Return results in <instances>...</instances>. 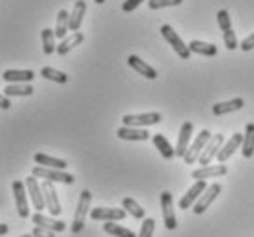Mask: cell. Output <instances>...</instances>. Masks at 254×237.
I'll return each instance as SVG.
<instances>
[{"label":"cell","instance_id":"obj_9","mask_svg":"<svg viewBox=\"0 0 254 237\" xmlns=\"http://www.w3.org/2000/svg\"><path fill=\"white\" fill-rule=\"evenodd\" d=\"M41 186H42V191H44V201H46L48 212H50V214H52L53 217L61 215L63 208H61V201H59L57 190H55L53 183H50V181H42Z\"/></svg>","mask_w":254,"mask_h":237},{"label":"cell","instance_id":"obj_1","mask_svg":"<svg viewBox=\"0 0 254 237\" xmlns=\"http://www.w3.org/2000/svg\"><path fill=\"white\" fill-rule=\"evenodd\" d=\"M31 175H33V177H39V179L50 181V183H63V185H73V183H75V177L71 174H66L64 170L44 168V166H39V164L33 166Z\"/></svg>","mask_w":254,"mask_h":237},{"label":"cell","instance_id":"obj_6","mask_svg":"<svg viewBox=\"0 0 254 237\" xmlns=\"http://www.w3.org/2000/svg\"><path fill=\"white\" fill-rule=\"evenodd\" d=\"M221 193V185L220 183H214V185L207 186V190L203 191L201 195H199V199L196 201V204H194V214L196 215H201L207 212V208L212 204L214 201H216V197Z\"/></svg>","mask_w":254,"mask_h":237},{"label":"cell","instance_id":"obj_41","mask_svg":"<svg viewBox=\"0 0 254 237\" xmlns=\"http://www.w3.org/2000/svg\"><path fill=\"white\" fill-rule=\"evenodd\" d=\"M9 108H11V100L0 93V110H9Z\"/></svg>","mask_w":254,"mask_h":237},{"label":"cell","instance_id":"obj_8","mask_svg":"<svg viewBox=\"0 0 254 237\" xmlns=\"http://www.w3.org/2000/svg\"><path fill=\"white\" fill-rule=\"evenodd\" d=\"M13 197H15V208H17V214L26 219L29 217V204H28V195H26V185L22 181H13Z\"/></svg>","mask_w":254,"mask_h":237},{"label":"cell","instance_id":"obj_37","mask_svg":"<svg viewBox=\"0 0 254 237\" xmlns=\"http://www.w3.org/2000/svg\"><path fill=\"white\" fill-rule=\"evenodd\" d=\"M223 42H225L227 49H231V51L238 49V37H236V33H234L232 29H229V31H225V33H223Z\"/></svg>","mask_w":254,"mask_h":237},{"label":"cell","instance_id":"obj_36","mask_svg":"<svg viewBox=\"0 0 254 237\" xmlns=\"http://www.w3.org/2000/svg\"><path fill=\"white\" fill-rule=\"evenodd\" d=\"M183 0H148V7L150 9H161V7H172L179 6Z\"/></svg>","mask_w":254,"mask_h":237},{"label":"cell","instance_id":"obj_43","mask_svg":"<svg viewBox=\"0 0 254 237\" xmlns=\"http://www.w3.org/2000/svg\"><path fill=\"white\" fill-rule=\"evenodd\" d=\"M93 2H95V4H104L106 0H93Z\"/></svg>","mask_w":254,"mask_h":237},{"label":"cell","instance_id":"obj_3","mask_svg":"<svg viewBox=\"0 0 254 237\" xmlns=\"http://www.w3.org/2000/svg\"><path fill=\"white\" fill-rule=\"evenodd\" d=\"M161 35H163V39L170 44V47H172L174 51L178 53L179 58H183V60H189V58H190V49H189V44H185V42L181 41V37L174 31L172 26L163 24V26H161Z\"/></svg>","mask_w":254,"mask_h":237},{"label":"cell","instance_id":"obj_29","mask_svg":"<svg viewBox=\"0 0 254 237\" xmlns=\"http://www.w3.org/2000/svg\"><path fill=\"white\" fill-rule=\"evenodd\" d=\"M33 86L31 84H9V86L4 88V95L7 98L11 97H29L33 93Z\"/></svg>","mask_w":254,"mask_h":237},{"label":"cell","instance_id":"obj_39","mask_svg":"<svg viewBox=\"0 0 254 237\" xmlns=\"http://www.w3.org/2000/svg\"><path fill=\"white\" fill-rule=\"evenodd\" d=\"M31 236L33 237H55V232L46 230V228H42V226H35L33 232H31Z\"/></svg>","mask_w":254,"mask_h":237},{"label":"cell","instance_id":"obj_40","mask_svg":"<svg viewBox=\"0 0 254 237\" xmlns=\"http://www.w3.org/2000/svg\"><path fill=\"white\" fill-rule=\"evenodd\" d=\"M240 47H242L243 51H253L254 49V33L253 35L245 37V39L242 41V44H240Z\"/></svg>","mask_w":254,"mask_h":237},{"label":"cell","instance_id":"obj_14","mask_svg":"<svg viewBox=\"0 0 254 237\" xmlns=\"http://www.w3.org/2000/svg\"><path fill=\"white\" fill-rule=\"evenodd\" d=\"M192 133H194V124L190 121H185L181 124V130H179V137H178V144H176V155L178 157H185L189 146H190Z\"/></svg>","mask_w":254,"mask_h":237},{"label":"cell","instance_id":"obj_34","mask_svg":"<svg viewBox=\"0 0 254 237\" xmlns=\"http://www.w3.org/2000/svg\"><path fill=\"white\" fill-rule=\"evenodd\" d=\"M216 18H218V26H220V29L225 33V31H229V29H232V20H231V15H229V11L227 9H220L218 11V15H216Z\"/></svg>","mask_w":254,"mask_h":237},{"label":"cell","instance_id":"obj_10","mask_svg":"<svg viewBox=\"0 0 254 237\" xmlns=\"http://www.w3.org/2000/svg\"><path fill=\"white\" fill-rule=\"evenodd\" d=\"M161 210H163V221L168 230H176L178 228V219H176V212H174V199L170 191H163L161 193Z\"/></svg>","mask_w":254,"mask_h":237},{"label":"cell","instance_id":"obj_16","mask_svg":"<svg viewBox=\"0 0 254 237\" xmlns=\"http://www.w3.org/2000/svg\"><path fill=\"white\" fill-rule=\"evenodd\" d=\"M227 174L225 164H216V166H201L192 172V179L205 181V179H218Z\"/></svg>","mask_w":254,"mask_h":237},{"label":"cell","instance_id":"obj_30","mask_svg":"<svg viewBox=\"0 0 254 237\" xmlns=\"http://www.w3.org/2000/svg\"><path fill=\"white\" fill-rule=\"evenodd\" d=\"M41 39H42V51L44 55H52L53 51H57V44H55V31L50 28H44L41 31Z\"/></svg>","mask_w":254,"mask_h":237},{"label":"cell","instance_id":"obj_25","mask_svg":"<svg viewBox=\"0 0 254 237\" xmlns=\"http://www.w3.org/2000/svg\"><path fill=\"white\" fill-rule=\"evenodd\" d=\"M242 153L245 159H251L254 155V122H247L245 133H243Z\"/></svg>","mask_w":254,"mask_h":237},{"label":"cell","instance_id":"obj_24","mask_svg":"<svg viewBox=\"0 0 254 237\" xmlns=\"http://www.w3.org/2000/svg\"><path fill=\"white\" fill-rule=\"evenodd\" d=\"M82 42H84V35L79 33V31H75V33H71V35H68L66 39H63V41L59 42L57 53L59 55H66V53H69L73 47H77L79 44H82Z\"/></svg>","mask_w":254,"mask_h":237},{"label":"cell","instance_id":"obj_35","mask_svg":"<svg viewBox=\"0 0 254 237\" xmlns=\"http://www.w3.org/2000/svg\"><path fill=\"white\" fill-rule=\"evenodd\" d=\"M154 228H156V221L152 219V217H146V219H143L141 232H139L137 237H152L154 236Z\"/></svg>","mask_w":254,"mask_h":237},{"label":"cell","instance_id":"obj_7","mask_svg":"<svg viewBox=\"0 0 254 237\" xmlns=\"http://www.w3.org/2000/svg\"><path fill=\"white\" fill-rule=\"evenodd\" d=\"M24 185H26V188H28V193H29V199H31V204H33V208L37 210V212H41V210L46 208L44 191H42V186L39 185L37 177H33V175L26 177Z\"/></svg>","mask_w":254,"mask_h":237},{"label":"cell","instance_id":"obj_33","mask_svg":"<svg viewBox=\"0 0 254 237\" xmlns=\"http://www.w3.org/2000/svg\"><path fill=\"white\" fill-rule=\"evenodd\" d=\"M41 75L44 77V79H48V81L57 82V84H66V82H68V75H66L64 71H59V70H55V68H50V66H44V68H42Z\"/></svg>","mask_w":254,"mask_h":237},{"label":"cell","instance_id":"obj_23","mask_svg":"<svg viewBox=\"0 0 254 237\" xmlns=\"http://www.w3.org/2000/svg\"><path fill=\"white\" fill-rule=\"evenodd\" d=\"M33 161L39 164V166H44V168H55V170H66L68 168V162L64 161V159H57V157H52V155H46V153H35L33 155Z\"/></svg>","mask_w":254,"mask_h":237},{"label":"cell","instance_id":"obj_19","mask_svg":"<svg viewBox=\"0 0 254 237\" xmlns=\"http://www.w3.org/2000/svg\"><path fill=\"white\" fill-rule=\"evenodd\" d=\"M117 137L123 141H148L150 139V133L143 130V128L123 126L117 130Z\"/></svg>","mask_w":254,"mask_h":237},{"label":"cell","instance_id":"obj_13","mask_svg":"<svg viewBox=\"0 0 254 237\" xmlns=\"http://www.w3.org/2000/svg\"><path fill=\"white\" fill-rule=\"evenodd\" d=\"M205 190H207V183H205V181H196V183L189 188V191H187L185 195L181 197V201H179V208L181 210L192 208V206L196 204L197 199H199V195H201Z\"/></svg>","mask_w":254,"mask_h":237},{"label":"cell","instance_id":"obj_11","mask_svg":"<svg viewBox=\"0 0 254 237\" xmlns=\"http://www.w3.org/2000/svg\"><path fill=\"white\" fill-rule=\"evenodd\" d=\"M221 146H223V133H216V135H212V139L208 141V144L205 146V150L201 151V155H199L197 162H199L201 166H208L210 161H212L214 157L218 155V151L221 150Z\"/></svg>","mask_w":254,"mask_h":237},{"label":"cell","instance_id":"obj_18","mask_svg":"<svg viewBox=\"0 0 254 237\" xmlns=\"http://www.w3.org/2000/svg\"><path fill=\"white\" fill-rule=\"evenodd\" d=\"M2 79L9 84H29L35 79V73L31 70H6Z\"/></svg>","mask_w":254,"mask_h":237},{"label":"cell","instance_id":"obj_17","mask_svg":"<svg viewBox=\"0 0 254 237\" xmlns=\"http://www.w3.org/2000/svg\"><path fill=\"white\" fill-rule=\"evenodd\" d=\"M128 66H130L132 70L137 71L139 75L146 77L148 81H156L157 79V71L152 68L150 64L144 62L143 58H139L137 55H130V57H128Z\"/></svg>","mask_w":254,"mask_h":237},{"label":"cell","instance_id":"obj_4","mask_svg":"<svg viewBox=\"0 0 254 237\" xmlns=\"http://www.w3.org/2000/svg\"><path fill=\"white\" fill-rule=\"evenodd\" d=\"M210 139H212V133L208 132V130H201L199 135H196L194 142L189 146V150H187L185 157H183L187 164H194V162H197V159H199V155H201V151L205 150V146L208 144V141Z\"/></svg>","mask_w":254,"mask_h":237},{"label":"cell","instance_id":"obj_31","mask_svg":"<svg viewBox=\"0 0 254 237\" xmlns=\"http://www.w3.org/2000/svg\"><path fill=\"white\" fill-rule=\"evenodd\" d=\"M103 230L106 232V234L114 236V237H137L132 230H128V228H125V226L117 225V223H114V221H108V223H104Z\"/></svg>","mask_w":254,"mask_h":237},{"label":"cell","instance_id":"obj_28","mask_svg":"<svg viewBox=\"0 0 254 237\" xmlns=\"http://www.w3.org/2000/svg\"><path fill=\"white\" fill-rule=\"evenodd\" d=\"M189 49H190V53L205 55V57H214L218 53L216 44H208V42H203V41H192L189 44Z\"/></svg>","mask_w":254,"mask_h":237},{"label":"cell","instance_id":"obj_5","mask_svg":"<svg viewBox=\"0 0 254 237\" xmlns=\"http://www.w3.org/2000/svg\"><path fill=\"white\" fill-rule=\"evenodd\" d=\"M157 122H161V113L157 111H148V113H135V115H125L123 124L130 128H143V126H154Z\"/></svg>","mask_w":254,"mask_h":237},{"label":"cell","instance_id":"obj_38","mask_svg":"<svg viewBox=\"0 0 254 237\" xmlns=\"http://www.w3.org/2000/svg\"><path fill=\"white\" fill-rule=\"evenodd\" d=\"M143 2H144V0H125V2H123V6H121V9L125 13H130V11H133L139 4H143Z\"/></svg>","mask_w":254,"mask_h":237},{"label":"cell","instance_id":"obj_26","mask_svg":"<svg viewBox=\"0 0 254 237\" xmlns=\"http://www.w3.org/2000/svg\"><path fill=\"white\" fill-rule=\"evenodd\" d=\"M55 37L57 39H66L68 37V31H69V13L66 9H61L57 13V26H55Z\"/></svg>","mask_w":254,"mask_h":237},{"label":"cell","instance_id":"obj_20","mask_svg":"<svg viewBox=\"0 0 254 237\" xmlns=\"http://www.w3.org/2000/svg\"><path fill=\"white\" fill-rule=\"evenodd\" d=\"M31 221L35 223V226H42V228L52 230V232H64L66 230V225H64L63 221L50 219V217H46V215H42L41 212H37V214L31 215Z\"/></svg>","mask_w":254,"mask_h":237},{"label":"cell","instance_id":"obj_32","mask_svg":"<svg viewBox=\"0 0 254 237\" xmlns=\"http://www.w3.org/2000/svg\"><path fill=\"white\" fill-rule=\"evenodd\" d=\"M123 208L127 210V214H130L135 219H144V208H141V204L135 199H132V197H125L123 199Z\"/></svg>","mask_w":254,"mask_h":237},{"label":"cell","instance_id":"obj_15","mask_svg":"<svg viewBox=\"0 0 254 237\" xmlns=\"http://www.w3.org/2000/svg\"><path fill=\"white\" fill-rule=\"evenodd\" d=\"M242 142H243V135L240 132H236V133H232L231 135V139L227 141V142H223V146H221V150L218 151V161L223 164V162L227 161V159H231L232 155H234V151L242 146Z\"/></svg>","mask_w":254,"mask_h":237},{"label":"cell","instance_id":"obj_12","mask_svg":"<svg viewBox=\"0 0 254 237\" xmlns=\"http://www.w3.org/2000/svg\"><path fill=\"white\" fill-rule=\"evenodd\" d=\"M90 217L93 221H123L127 217V210L125 208H104V206H99V208H93L90 212Z\"/></svg>","mask_w":254,"mask_h":237},{"label":"cell","instance_id":"obj_42","mask_svg":"<svg viewBox=\"0 0 254 237\" xmlns=\"http://www.w3.org/2000/svg\"><path fill=\"white\" fill-rule=\"evenodd\" d=\"M7 232H9V226L4 225V223H0V237H2V236H6Z\"/></svg>","mask_w":254,"mask_h":237},{"label":"cell","instance_id":"obj_27","mask_svg":"<svg viewBox=\"0 0 254 237\" xmlns=\"http://www.w3.org/2000/svg\"><path fill=\"white\" fill-rule=\"evenodd\" d=\"M152 141H154V146L159 150V153H161L163 159H172V157H176V150H174L172 144L165 139V135L156 133V135L152 137Z\"/></svg>","mask_w":254,"mask_h":237},{"label":"cell","instance_id":"obj_21","mask_svg":"<svg viewBox=\"0 0 254 237\" xmlns=\"http://www.w3.org/2000/svg\"><path fill=\"white\" fill-rule=\"evenodd\" d=\"M243 98L236 97V98H231V100H225V102H218V104L212 106V113L216 117H221V115H227V113H232V111H238L243 108Z\"/></svg>","mask_w":254,"mask_h":237},{"label":"cell","instance_id":"obj_44","mask_svg":"<svg viewBox=\"0 0 254 237\" xmlns=\"http://www.w3.org/2000/svg\"><path fill=\"white\" fill-rule=\"evenodd\" d=\"M20 237H33L31 234H24V236H20Z\"/></svg>","mask_w":254,"mask_h":237},{"label":"cell","instance_id":"obj_2","mask_svg":"<svg viewBox=\"0 0 254 237\" xmlns=\"http://www.w3.org/2000/svg\"><path fill=\"white\" fill-rule=\"evenodd\" d=\"M90 204H92V191L82 190L81 197H79V204H77L75 215H73V223H71V234H79V232H82L84 223H86Z\"/></svg>","mask_w":254,"mask_h":237},{"label":"cell","instance_id":"obj_22","mask_svg":"<svg viewBox=\"0 0 254 237\" xmlns=\"http://www.w3.org/2000/svg\"><path fill=\"white\" fill-rule=\"evenodd\" d=\"M84 13H86V2L84 0H77L73 4V9L69 13V31H79L82 24V18H84Z\"/></svg>","mask_w":254,"mask_h":237}]
</instances>
